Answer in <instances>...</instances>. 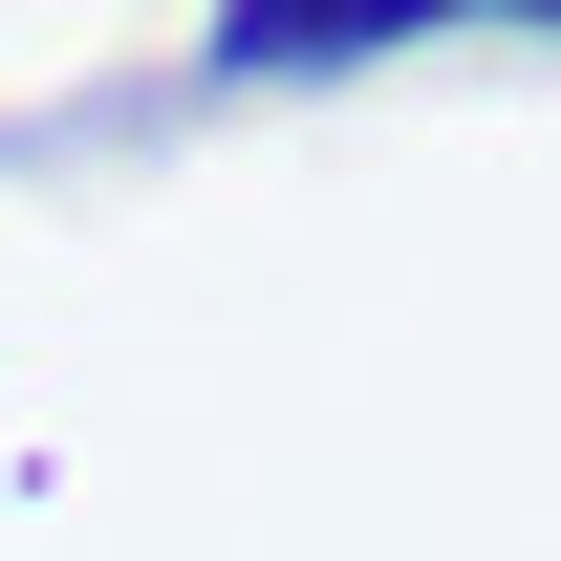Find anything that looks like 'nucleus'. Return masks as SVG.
<instances>
[{"mask_svg":"<svg viewBox=\"0 0 561 561\" xmlns=\"http://www.w3.org/2000/svg\"><path fill=\"white\" fill-rule=\"evenodd\" d=\"M432 22H454V0H324V22L260 0V22H216V66H238V87H302V66H389V44H432Z\"/></svg>","mask_w":561,"mask_h":561,"instance_id":"obj_1","label":"nucleus"}]
</instances>
